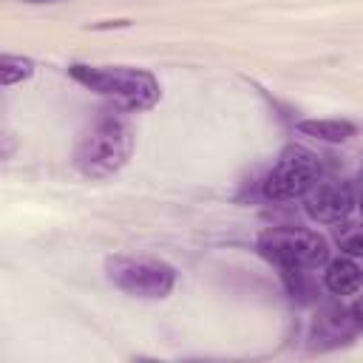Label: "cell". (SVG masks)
I'll list each match as a JSON object with an SVG mask.
<instances>
[{
  "label": "cell",
  "mask_w": 363,
  "mask_h": 363,
  "mask_svg": "<svg viewBox=\"0 0 363 363\" xmlns=\"http://www.w3.org/2000/svg\"><path fill=\"white\" fill-rule=\"evenodd\" d=\"M71 79L85 85L88 91L111 99L119 111H150L159 96V79L145 68H128V65H68Z\"/></svg>",
  "instance_id": "7a4b0ae2"
},
{
  "label": "cell",
  "mask_w": 363,
  "mask_h": 363,
  "mask_svg": "<svg viewBox=\"0 0 363 363\" xmlns=\"http://www.w3.org/2000/svg\"><path fill=\"white\" fill-rule=\"evenodd\" d=\"M133 153V128L122 113L102 111L77 136L71 150V164L85 179L116 176Z\"/></svg>",
  "instance_id": "6da1fadb"
},
{
  "label": "cell",
  "mask_w": 363,
  "mask_h": 363,
  "mask_svg": "<svg viewBox=\"0 0 363 363\" xmlns=\"http://www.w3.org/2000/svg\"><path fill=\"white\" fill-rule=\"evenodd\" d=\"M360 210H363V201H360Z\"/></svg>",
  "instance_id": "9a60e30c"
},
{
  "label": "cell",
  "mask_w": 363,
  "mask_h": 363,
  "mask_svg": "<svg viewBox=\"0 0 363 363\" xmlns=\"http://www.w3.org/2000/svg\"><path fill=\"white\" fill-rule=\"evenodd\" d=\"M323 286L332 295H340V298L343 295H357L360 286H363V269L349 255L329 258L323 264Z\"/></svg>",
  "instance_id": "ba28073f"
},
{
  "label": "cell",
  "mask_w": 363,
  "mask_h": 363,
  "mask_svg": "<svg viewBox=\"0 0 363 363\" xmlns=\"http://www.w3.org/2000/svg\"><path fill=\"white\" fill-rule=\"evenodd\" d=\"M105 275L125 295L147 301L167 298L176 286V269L153 255H111L105 258Z\"/></svg>",
  "instance_id": "277c9868"
},
{
  "label": "cell",
  "mask_w": 363,
  "mask_h": 363,
  "mask_svg": "<svg viewBox=\"0 0 363 363\" xmlns=\"http://www.w3.org/2000/svg\"><path fill=\"white\" fill-rule=\"evenodd\" d=\"M360 179H363V167H360Z\"/></svg>",
  "instance_id": "5bb4252c"
},
{
  "label": "cell",
  "mask_w": 363,
  "mask_h": 363,
  "mask_svg": "<svg viewBox=\"0 0 363 363\" xmlns=\"http://www.w3.org/2000/svg\"><path fill=\"white\" fill-rule=\"evenodd\" d=\"M261 258L278 272L286 269H320L329 261V244L320 233L306 227H269L255 241Z\"/></svg>",
  "instance_id": "3957f363"
},
{
  "label": "cell",
  "mask_w": 363,
  "mask_h": 363,
  "mask_svg": "<svg viewBox=\"0 0 363 363\" xmlns=\"http://www.w3.org/2000/svg\"><path fill=\"white\" fill-rule=\"evenodd\" d=\"M320 182V159L298 145L284 147L272 170L261 182V193L269 201H295L303 199Z\"/></svg>",
  "instance_id": "5b68a950"
},
{
  "label": "cell",
  "mask_w": 363,
  "mask_h": 363,
  "mask_svg": "<svg viewBox=\"0 0 363 363\" xmlns=\"http://www.w3.org/2000/svg\"><path fill=\"white\" fill-rule=\"evenodd\" d=\"M354 210V193L346 182H318L303 196V213L315 224H337Z\"/></svg>",
  "instance_id": "8992f818"
},
{
  "label": "cell",
  "mask_w": 363,
  "mask_h": 363,
  "mask_svg": "<svg viewBox=\"0 0 363 363\" xmlns=\"http://www.w3.org/2000/svg\"><path fill=\"white\" fill-rule=\"evenodd\" d=\"M354 323L349 318V309L332 303V306H323L315 318V329H312V340L318 346H337V343H346L352 335H354Z\"/></svg>",
  "instance_id": "52a82bcc"
},
{
  "label": "cell",
  "mask_w": 363,
  "mask_h": 363,
  "mask_svg": "<svg viewBox=\"0 0 363 363\" xmlns=\"http://www.w3.org/2000/svg\"><path fill=\"white\" fill-rule=\"evenodd\" d=\"M335 227V244L349 258H363V224L357 221H337Z\"/></svg>",
  "instance_id": "30bf717a"
},
{
  "label": "cell",
  "mask_w": 363,
  "mask_h": 363,
  "mask_svg": "<svg viewBox=\"0 0 363 363\" xmlns=\"http://www.w3.org/2000/svg\"><path fill=\"white\" fill-rule=\"evenodd\" d=\"M349 318H352V323H354V329L363 335V292L349 303Z\"/></svg>",
  "instance_id": "7c38bea8"
},
{
  "label": "cell",
  "mask_w": 363,
  "mask_h": 363,
  "mask_svg": "<svg viewBox=\"0 0 363 363\" xmlns=\"http://www.w3.org/2000/svg\"><path fill=\"white\" fill-rule=\"evenodd\" d=\"M295 130L303 133V136H312L318 142L340 145V142L352 139L357 128L346 119H301V122H295Z\"/></svg>",
  "instance_id": "9c48e42d"
},
{
  "label": "cell",
  "mask_w": 363,
  "mask_h": 363,
  "mask_svg": "<svg viewBox=\"0 0 363 363\" xmlns=\"http://www.w3.org/2000/svg\"><path fill=\"white\" fill-rule=\"evenodd\" d=\"M23 3H34V6H40V3H60V0H23Z\"/></svg>",
  "instance_id": "4fadbf2b"
},
{
  "label": "cell",
  "mask_w": 363,
  "mask_h": 363,
  "mask_svg": "<svg viewBox=\"0 0 363 363\" xmlns=\"http://www.w3.org/2000/svg\"><path fill=\"white\" fill-rule=\"evenodd\" d=\"M34 77V60L23 57V54H3L0 57V82L6 88L23 82V79H31Z\"/></svg>",
  "instance_id": "8fae6325"
}]
</instances>
